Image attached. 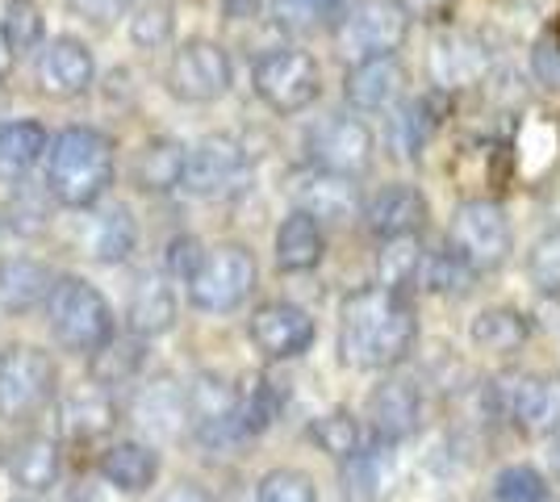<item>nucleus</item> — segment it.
Here are the masks:
<instances>
[{
  "label": "nucleus",
  "instance_id": "nucleus-37",
  "mask_svg": "<svg viewBox=\"0 0 560 502\" xmlns=\"http://www.w3.org/2000/svg\"><path fill=\"white\" fill-rule=\"evenodd\" d=\"M477 281H481V272H477L452 243L427 247V260H422V277H419L422 293H435V297H465V293L477 289Z\"/></svg>",
  "mask_w": 560,
  "mask_h": 502
},
{
  "label": "nucleus",
  "instance_id": "nucleus-25",
  "mask_svg": "<svg viewBox=\"0 0 560 502\" xmlns=\"http://www.w3.org/2000/svg\"><path fill=\"white\" fill-rule=\"evenodd\" d=\"M96 474L117 494H147L160 481V453L151 440H109L96 456Z\"/></svg>",
  "mask_w": 560,
  "mask_h": 502
},
{
  "label": "nucleus",
  "instance_id": "nucleus-48",
  "mask_svg": "<svg viewBox=\"0 0 560 502\" xmlns=\"http://www.w3.org/2000/svg\"><path fill=\"white\" fill-rule=\"evenodd\" d=\"M130 4H135V0H68L71 13H75V17H84L89 25H96V30L117 25L126 13H130Z\"/></svg>",
  "mask_w": 560,
  "mask_h": 502
},
{
  "label": "nucleus",
  "instance_id": "nucleus-57",
  "mask_svg": "<svg viewBox=\"0 0 560 502\" xmlns=\"http://www.w3.org/2000/svg\"><path fill=\"white\" fill-rule=\"evenodd\" d=\"M548 502H557V499H548Z\"/></svg>",
  "mask_w": 560,
  "mask_h": 502
},
{
  "label": "nucleus",
  "instance_id": "nucleus-40",
  "mask_svg": "<svg viewBox=\"0 0 560 502\" xmlns=\"http://www.w3.org/2000/svg\"><path fill=\"white\" fill-rule=\"evenodd\" d=\"M355 0H272V22L284 34H323L348 17Z\"/></svg>",
  "mask_w": 560,
  "mask_h": 502
},
{
  "label": "nucleus",
  "instance_id": "nucleus-27",
  "mask_svg": "<svg viewBox=\"0 0 560 502\" xmlns=\"http://www.w3.org/2000/svg\"><path fill=\"white\" fill-rule=\"evenodd\" d=\"M59 272L47 260L34 256H0V311L22 318V314L47 311L50 289Z\"/></svg>",
  "mask_w": 560,
  "mask_h": 502
},
{
  "label": "nucleus",
  "instance_id": "nucleus-9",
  "mask_svg": "<svg viewBox=\"0 0 560 502\" xmlns=\"http://www.w3.org/2000/svg\"><path fill=\"white\" fill-rule=\"evenodd\" d=\"M167 93L185 105H213L231 93L234 84V59L231 50L213 38H185L172 47V59H167Z\"/></svg>",
  "mask_w": 560,
  "mask_h": 502
},
{
  "label": "nucleus",
  "instance_id": "nucleus-1",
  "mask_svg": "<svg viewBox=\"0 0 560 502\" xmlns=\"http://www.w3.org/2000/svg\"><path fill=\"white\" fill-rule=\"evenodd\" d=\"M339 360L355 373H394L419 343L415 297L389 285L351 289L339 306Z\"/></svg>",
  "mask_w": 560,
  "mask_h": 502
},
{
  "label": "nucleus",
  "instance_id": "nucleus-17",
  "mask_svg": "<svg viewBox=\"0 0 560 502\" xmlns=\"http://www.w3.org/2000/svg\"><path fill=\"white\" fill-rule=\"evenodd\" d=\"M243 172H247V147L234 135H206V139L188 143L180 189L188 197H222V192L238 189Z\"/></svg>",
  "mask_w": 560,
  "mask_h": 502
},
{
  "label": "nucleus",
  "instance_id": "nucleus-12",
  "mask_svg": "<svg viewBox=\"0 0 560 502\" xmlns=\"http://www.w3.org/2000/svg\"><path fill=\"white\" fill-rule=\"evenodd\" d=\"M289 210H305L310 218H318L323 226H348L364 214V192H360V180L351 176H339V172H327V167L305 164L289 176Z\"/></svg>",
  "mask_w": 560,
  "mask_h": 502
},
{
  "label": "nucleus",
  "instance_id": "nucleus-26",
  "mask_svg": "<svg viewBox=\"0 0 560 502\" xmlns=\"http://www.w3.org/2000/svg\"><path fill=\"white\" fill-rule=\"evenodd\" d=\"M272 260L284 277H305L327 260V226L305 210H289L272 235Z\"/></svg>",
  "mask_w": 560,
  "mask_h": 502
},
{
  "label": "nucleus",
  "instance_id": "nucleus-31",
  "mask_svg": "<svg viewBox=\"0 0 560 502\" xmlns=\"http://www.w3.org/2000/svg\"><path fill=\"white\" fill-rule=\"evenodd\" d=\"M339 481L348 502H385L394 486V444L369 440L360 453L339 465Z\"/></svg>",
  "mask_w": 560,
  "mask_h": 502
},
{
  "label": "nucleus",
  "instance_id": "nucleus-36",
  "mask_svg": "<svg viewBox=\"0 0 560 502\" xmlns=\"http://www.w3.org/2000/svg\"><path fill=\"white\" fill-rule=\"evenodd\" d=\"M142 369H147V339H139V335H114L101 352L89 357V382L117 389V385L139 382Z\"/></svg>",
  "mask_w": 560,
  "mask_h": 502
},
{
  "label": "nucleus",
  "instance_id": "nucleus-43",
  "mask_svg": "<svg viewBox=\"0 0 560 502\" xmlns=\"http://www.w3.org/2000/svg\"><path fill=\"white\" fill-rule=\"evenodd\" d=\"M59 201L50 197V189L43 185V189H34L30 180H22V185H13V197H9V226L18 231V235H47L50 226V210H55Z\"/></svg>",
  "mask_w": 560,
  "mask_h": 502
},
{
  "label": "nucleus",
  "instance_id": "nucleus-2",
  "mask_svg": "<svg viewBox=\"0 0 560 502\" xmlns=\"http://www.w3.org/2000/svg\"><path fill=\"white\" fill-rule=\"evenodd\" d=\"M117 180V143L96 126H63L47 151L43 185L63 210H93Z\"/></svg>",
  "mask_w": 560,
  "mask_h": 502
},
{
  "label": "nucleus",
  "instance_id": "nucleus-29",
  "mask_svg": "<svg viewBox=\"0 0 560 502\" xmlns=\"http://www.w3.org/2000/svg\"><path fill=\"white\" fill-rule=\"evenodd\" d=\"M47 126L38 118H9L0 121V185H22L38 164H47L50 151Z\"/></svg>",
  "mask_w": 560,
  "mask_h": 502
},
{
  "label": "nucleus",
  "instance_id": "nucleus-54",
  "mask_svg": "<svg viewBox=\"0 0 560 502\" xmlns=\"http://www.w3.org/2000/svg\"><path fill=\"white\" fill-rule=\"evenodd\" d=\"M548 469H552V481L560 486V435H552V448H548Z\"/></svg>",
  "mask_w": 560,
  "mask_h": 502
},
{
  "label": "nucleus",
  "instance_id": "nucleus-41",
  "mask_svg": "<svg viewBox=\"0 0 560 502\" xmlns=\"http://www.w3.org/2000/svg\"><path fill=\"white\" fill-rule=\"evenodd\" d=\"M0 30H4V43L18 59L38 55L47 43V13H43L38 0H4L0 4Z\"/></svg>",
  "mask_w": 560,
  "mask_h": 502
},
{
  "label": "nucleus",
  "instance_id": "nucleus-5",
  "mask_svg": "<svg viewBox=\"0 0 560 502\" xmlns=\"http://www.w3.org/2000/svg\"><path fill=\"white\" fill-rule=\"evenodd\" d=\"M252 93L272 114L293 118L323 96V68L310 50L293 47V43H277V47L259 50L256 63H252Z\"/></svg>",
  "mask_w": 560,
  "mask_h": 502
},
{
  "label": "nucleus",
  "instance_id": "nucleus-51",
  "mask_svg": "<svg viewBox=\"0 0 560 502\" xmlns=\"http://www.w3.org/2000/svg\"><path fill=\"white\" fill-rule=\"evenodd\" d=\"M259 17H264V0H222L226 25H256Z\"/></svg>",
  "mask_w": 560,
  "mask_h": 502
},
{
  "label": "nucleus",
  "instance_id": "nucleus-49",
  "mask_svg": "<svg viewBox=\"0 0 560 502\" xmlns=\"http://www.w3.org/2000/svg\"><path fill=\"white\" fill-rule=\"evenodd\" d=\"M532 72H536V80L544 89H560V34L557 30L544 34L536 43V50H532Z\"/></svg>",
  "mask_w": 560,
  "mask_h": 502
},
{
  "label": "nucleus",
  "instance_id": "nucleus-7",
  "mask_svg": "<svg viewBox=\"0 0 560 502\" xmlns=\"http://www.w3.org/2000/svg\"><path fill=\"white\" fill-rule=\"evenodd\" d=\"M410 25L415 22L401 9V0H355L348 17L330 30V38L343 63H364V59L397 55L410 38Z\"/></svg>",
  "mask_w": 560,
  "mask_h": 502
},
{
  "label": "nucleus",
  "instance_id": "nucleus-22",
  "mask_svg": "<svg viewBox=\"0 0 560 502\" xmlns=\"http://www.w3.org/2000/svg\"><path fill=\"white\" fill-rule=\"evenodd\" d=\"M444 118H447V93L427 89L419 96H406L394 114H389V126H385V143L394 151V160L419 164L422 151L435 143Z\"/></svg>",
  "mask_w": 560,
  "mask_h": 502
},
{
  "label": "nucleus",
  "instance_id": "nucleus-56",
  "mask_svg": "<svg viewBox=\"0 0 560 502\" xmlns=\"http://www.w3.org/2000/svg\"><path fill=\"white\" fill-rule=\"evenodd\" d=\"M0 226H4V218H0Z\"/></svg>",
  "mask_w": 560,
  "mask_h": 502
},
{
  "label": "nucleus",
  "instance_id": "nucleus-21",
  "mask_svg": "<svg viewBox=\"0 0 560 502\" xmlns=\"http://www.w3.org/2000/svg\"><path fill=\"white\" fill-rule=\"evenodd\" d=\"M506 419L527 440L560 435V373H518L506 389Z\"/></svg>",
  "mask_w": 560,
  "mask_h": 502
},
{
  "label": "nucleus",
  "instance_id": "nucleus-8",
  "mask_svg": "<svg viewBox=\"0 0 560 502\" xmlns=\"http://www.w3.org/2000/svg\"><path fill=\"white\" fill-rule=\"evenodd\" d=\"M447 243H452L481 277H486V272H498L514 252V231H511L506 210H502V201H493V197H465V201L452 210Z\"/></svg>",
  "mask_w": 560,
  "mask_h": 502
},
{
  "label": "nucleus",
  "instance_id": "nucleus-35",
  "mask_svg": "<svg viewBox=\"0 0 560 502\" xmlns=\"http://www.w3.org/2000/svg\"><path fill=\"white\" fill-rule=\"evenodd\" d=\"M280 410H284V385L272 373H247L238 382V428H243V440L264 435L280 419Z\"/></svg>",
  "mask_w": 560,
  "mask_h": 502
},
{
  "label": "nucleus",
  "instance_id": "nucleus-20",
  "mask_svg": "<svg viewBox=\"0 0 560 502\" xmlns=\"http://www.w3.org/2000/svg\"><path fill=\"white\" fill-rule=\"evenodd\" d=\"M410 89V72L397 55H381V59H364V63H348L343 72V101L351 114H394L406 101Z\"/></svg>",
  "mask_w": 560,
  "mask_h": 502
},
{
  "label": "nucleus",
  "instance_id": "nucleus-53",
  "mask_svg": "<svg viewBox=\"0 0 560 502\" xmlns=\"http://www.w3.org/2000/svg\"><path fill=\"white\" fill-rule=\"evenodd\" d=\"M13 63H18V55L9 50V43H4V30H0V84L9 80V72H13Z\"/></svg>",
  "mask_w": 560,
  "mask_h": 502
},
{
  "label": "nucleus",
  "instance_id": "nucleus-50",
  "mask_svg": "<svg viewBox=\"0 0 560 502\" xmlns=\"http://www.w3.org/2000/svg\"><path fill=\"white\" fill-rule=\"evenodd\" d=\"M456 0H401V9L410 13V22H447Z\"/></svg>",
  "mask_w": 560,
  "mask_h": 502
},
{
  "label": "nucleus",
  "instance_id": "nucleus-6",
  "mask_svg": "<svg viewBox=\"0 0 560 502\" xmlns=\"http://www.w3.org/2000/svg\"><path fill=\"white\" fill-rule=\"evenodd\" d=\"M59 398V369L47 348L38 343H9L0 348V419L25 423L55 407Z\"/></svg>",
  "mask_w": 560,
  "mask_h": 502
},
{
  "label": "nucleus",
  "instance_id": "nucleus-39",
  "mask_svg": "<svg viewBox=\"0 0 560 502\" xmlns=\"http://www.w3.org/2000/svg\"><path fill=\"white\" fill-rule=\"evenodd\" d=\"M422 260H427V243L422 235H406V240H385L376 252V285L415 293L422 277Z\"/></svg>",
  "mask_w": 560,
  "mask_h": 502
},
{
  "label": "nucleus",
  "instance_id": "nucleus-33",
  "mask_svg": "<svg viewBox=\"0 0 560 502\" xmlns=\"http://www.w3.org/2000/svg\"><path fill=\"white\" fill-rule=\"evenodd\" d=\"M130 415L151 435H176V431L185 428V389L172 377H151V382L139 385Z\"/></svg>",
  "mask_w": 560,
  "mask_h": 502
},
{
  "label": "nucleus",
  "instance_id": "nucleus-4",
  "mask_svg": "<svg viewBox=\"0 0 560 502\" xmlns=\"http://www.w3.org/2000/svg\"><path fill=\"white\" fill-rule=\"evenodd\" d=\"M259 285V260L247 243H213L185 281V297L201 314H234Z\"/></svg>",
  "mask_w": 560,
  "mask_h": 502
},
{
  "label": "nucleus",
  "instance_id": "nucleus-34",
  "mask_svg": "<svg viewBox=\"0 0 560 502\" xmlns=\"http://www.w3.org/2000/svg\"><path fill=\"white\" fill-rule=\"evenodd\" d=\"M310 440H314V448L318 453H327L330 460H348V456H355L373 435H369V423L355 415V410L348 407H330L323 410V415H314L310 419Z\"/></svg>",
  "mask_w": 560,
  "mask_h": 502
},
{
  "label": "nucleus",
  "instance_id": "nucleus-52",
  "mask_svg": "<svg viewBox=\"0 0 560 502\" xmlns=\"http://www.w3.org/2000/svg\"><path fill=\"white\" fill-rule=\"evenodd\" d=\"M155 502H213V499L197 486V481H176V486H167Z\"/></svg>",
  "mask_w": 560,
  "mask_h": 502
},
{
  "label": "nucleus",
  "instance_id": "nucleus-13",
  "mask_svg": "<svg viewBox=\"0 0 560 502\" xmlns=\"http://www.w3.org/2000/svg\"><path fill=\"white\" fill-rule=\"evenodd\" d=\"M247 339H252V348L264 360L284 364V360H298L314 348L318 323L298 302L272 297V302H259L256 311H252V318H247Z\"/></svg>",
  "mask_w": 560,
  "mask_h": 502
},
{
  "label": "nucleus",
  "instance_id": "nucleus-45",
  "mask_svg": "<svg viewBox=\"0 0 560 502\" xmlns=\"http://www.w3.org/2000/svg\"><path fill=\"white\" fill-rule=\"evenodd\" d=\"M527 281L544 297H560V226L544 231L527 252Z\"/></svg>",
  "mask_w": 560,
  "mask_h": 502
},
{
  "label": "nucleus",
  "instance_id": "nucleus-15",
  "mask_svg": "<svg viewBox=\"0 0 560 502\" xmlns=\"http://www.w3.org/2000/svg\"><path fill=\"white\" fill-rule=\"evenodd\" d=\"M75 247L93 264H126L139 247V218L126 201H101L75 218Z\"/></svg>",
  "mask_w": 560,
  "mask_h": 502
},
{
  "label": "nucleus",
  "instance_id": "nucleus-24",
  "mask_svg": "<svg viewBox=\"0 0 560 502\" xmlns=\"http://www.w3.org/2000/svg\"><path fill=\"white\" fill-rule=\"evenodd\" d=\"M126 335H139V339H160L176 327V289L167 272L147 268L135 277V285L126 293Z\"/></svg>",
  "mask_w": 560,
  "mask_h": 502
},
{
  "label": "nucleus",
  "instance_id": "nucleus-14",
  "mask_svg": "<svg viewBox=\"0 0 560 502\" xmlns=\"http://www.w3.org/2000/svg\"><path fill=\"white\" fill-rule=\"evenodd\" d=\"M34 84L50 101H75L96 84V55L80 34H55L34 55Z\"/></svg>",
  "mask_w": 560,
  "mask_h": 502
},
{
  "label": "nucleus",
  "instance_id": "nucleus-11",
  "mask_svg": "<svg viewBox=\"0 0 560 502\" xmlns=\"http://www.w3.org/2000/svg\"><path fill=\"white\" fill-rule=\"evenodd\" d=\"M185 428L206 448H226L243 440L238 428V385L226 373L201 369L185 382Z\"/></svg>",
  "mask_w": 560,
  "mask_h": 502
},
{
  "label": "nucleus",
  "instance_id": "nucleus-38",
  "mask_svg": "<svg viewBox=\"0 0 560 502\" xmlns=\"http://www.w3.org/2000/svg\"><path fill=\"white\" fill-rule=\"evenodd\" d=\"M514 160H518V172L527 180H539L548 176L560 160V126L548 114H532L518 126V139H514Z\"/></svg>",
  "mask_w": 560,
  "mask_h": 502
},
{
  "label": "nucleus",
  "instance_id": "nucleus-46",
  "mask_svg": "<svg viewBox=\"0 0 560 502\" xmlns=\"http://www.w3.org/2000/svg\"><path fill=\"white\" fill-rule=\"evenodd\" d=\"M256 502H318V486L302 469L280 465L256 481Z\"/></svg>",
  "mask_w": 560,
  "mask_h": 502
},
{
  "label": "nucleus",
  "instance_id": "nucleus-28",
  "mask_svg": "<svg viewBox=\"0 0 560 502\" xmlns=\"http://www.w3.org/2000/svg\"><path fill=\"white\" fill-rule=\"evenodd\" d=\"M9 478L25 494H47L63 478V440L47 431H30L9 448Z\"/></svg>",
  "mask_w": 560,
  "mask_h": 502
},
{
  "label": "nucleus",
  "instance_id": "nucleus-30",
  "mask_svg": "<svg viewBox=\"0 0 560 502\" xmlns=\"http://www.w3.org/2000/svg\"><path fill=\"white\" fill-rule=\"evenodd\" d=\"M185 160H188V143L172 139V135H155L135 151L130 160V180L135 189L147 192V197H164V192H176L180 180H185Z\"/></svg>",
  "mask_w": 560,
  "mask_h": 502
},
{
  "label": "nucleus",
  "instance_id": "nucleus-3",
  "mask_svg": "<svg viewBox=\"0 0 560 502\" xmlns=\"http://www.w3.org/2000/svg\"><path fill=\"white\" fill-rule=\"evenodd\" d=\"M43 314H47L50 339L71 357L89 360L117 335V314L109 297L89 277H75V272H59Z\"/></svg>",
  "mask_w": 560,
  "mask_h": 502
},
{
  "label": "nucleus",
  "instance_id": "nucleus-16",
  "mask_svg": "<svg viewBox=\"0 0 560 502\" xmlns=\"http://www.w3.org/2000/svg\"><path fill=\"white\" fill-rule=\"evenodd\" d=\"M493 72V50L481 34L472 30H444L431 43V80L440 93H465V89H481Z\"/></svg>",
  "mask_w": 560,
  "mask_h": 502
},
{
  "label": "nucleus",
  "instance_id": "nucleus-42",
  "mask_svg": "<svg viewBox=\"0 0 560 502\" xmlns=\"http://www.w3.org/2000/svg\"><path fill=\"white\" fill-rule=\"evenodd\" d=\"M126 34L139 50H164L176 38V17H172V4L164 0H147L135 4L130 17H126Z\"/></svg>",
  "mask_w": 560,
  "mask_h": 502
},
{
  "label": "nucleus",
  "instance_id": "nucleus-32",
  "mask_svg": "<svg viewBox=\"0 0 560 502\" xmlns=\"http://www.w3.org/2000/svg\"><path fill=\"white\" fill-rule=\"evenodd\" d=\"M468 339H472L477 352L514 357V352H523L527 339H532V314L518 311V306H486V311L472 314Z\"/></svg>",
  "mask_w": 560,
  "mask_h": 502
},
{
  "label": "nucleus",
  "instance_id": "nucleus-10",
  "mask_svg": "<svg viewBox=\"0 0 560 502\" xmlns=\"http://www.w3.org/2000/svg\"><path fill=\"white\" fill-rule=\"evenodd\" d=\"M376 160V135L360 114H327L305 130V164L360 180Z\"/></svg>",
  "mask_w": 560,
  "mask_h": 502
},
{
  "label": "nucleus",
  "instance_id": "nucleus-19",
  "mask_svg": "<svg viewBox=\"0 0 560 502\" xmlns=\"http://www.w3.org/2000/svg\"><path fill=\"white\" fill-rule=\"evenodd\" d=\"M364 423L381 444H406L422 428V389L410 377H381L364 402Z\"/></svg>",
  "mask_w": 560,
  "mask_h": 502
},
{
  "label": "nucleus",
  "instance_id": "nucleus-18",
  "mask_svg": "<svg viewBox=\"0 0 560 502\" xmlns=\"http://www.w3.org/2000/svg\"><path fill=\"white\" fill-rule=\"evenodd\" d=\"M427 218H431V201L419 185L410 180H389L376 192L364 197V231L373 235L376 243L385 240H406V235H422L427 231Z\"/></svg>",
  "mask_w": 560,
  "mask_h": 502
},
{
  "label": "nucleus",
  "instance_id": "nucleus-44",
  "mask_svg": "<svg viewBox=\"0 0 560 502\" xmlns=\"http://www.w3.org/2000/svg\"><path fill=\"white\" fill-rule=\"evenodd\" d=\"M493 502H548L552 499V478L539 474L536 465H506L493 478Z\"/></svg>",
  "mask_w": 560,
  "mask_h": 502
},
{
  "label": "nucleus",
  "instance_id": "nucleus-55",
  "mask_svg": "<svg viewBox=\"0 0 560 502\" xmlns=\"http://www.w3.org/2000/svg\"><path fill=\"white\" fill-rule=\"evenodd\" d=\"M13 502H38V499H13Z\"/></svg>",
  "mask_w": 560,
  "mask_h": 502
},
{
  "label": "nucleus",
  "instance_id": "nucleus-23",
  "mask_svg": "<svg viewBox=\"0 0 560 502\" xmlns=\"http://www.w3.org/2000/svg\"><path fill=\"white\" fill-rule=\"evenodd\" d=\"M55 435L68 440V444H96L105 440L109 431L117 428V402H114V389L105 385H80V389H68L55 398Z\"/></svg>",
  "mask_w": 560,
  "mask_h": 502
},
{
  "label": "nucleus",
  "instance_id": "nucleus-47",
  "mask_svg": "<svg viewBox=\"0 0 560 502\" xmlns=\"http://www.w3.org/2000/svg\"><path fill=\"white\" fill-rule=\"evenodd\" d=\"M201 260H206V243L197 240V235H172L164 243V272L172 281H180V285L197 272Z\"/></svg>",
  "mask_w": 560,
  "mask_h": 502
}]
</instances>
